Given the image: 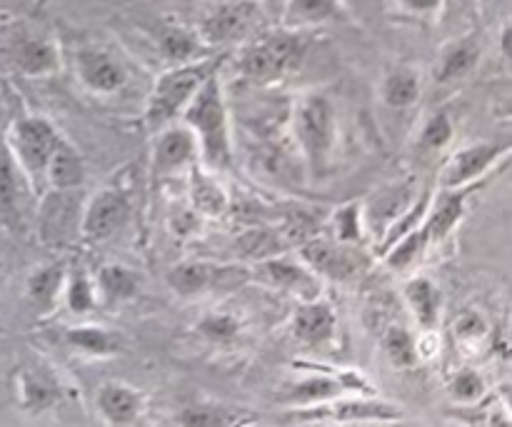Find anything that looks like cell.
<instances>
[{
  "mask_svg": "<svg viewBox=\"0 0 512 427\" xmlns=\"http://www.w3.org/2000/svg\"><path fill=\"white\" fill-rule=\"evenodd\" d=\"M0 218L8 223V228H18L20 220H23V215H20V183L10 150L0 153Z\"/></svg>",
  "mask_w": 512,
  "mask_h": 427,
  "instance_id": "24",
  "label": "cell"
},
{
  "mask_svg": "<svg viewBox=\"0 0 512 427\" xmlns=\"http://www.w3.org/2000/svg\"><path fill=\"white\" fill-rule=\"evenodd\" d=\"M425 235H423V228H413L408 230L405 235H400L398 240H395V248H388L385 250V255H388V265L393 270H405L410 263H413L415 258L420 255V250L425 248Z\"/></svg>",
  "mask_w": 512,
  "mask_h": 427,
  "instance_id": "34",
  "label": "cell"
},
{
  "mask_svg": "<svg viewBox=\"0 0 512 427\" xmlns=\"http://www.w3.org/2000/svg\"><path fill=\"white\" fill-rule=\"evenodd\" d=\"M320 410L338 423H398L405 418L398 405L380 400H335L333 405Z\"/></svg>",
  "mask_w": 512,
  "mask_h": 427,
  "instance_id": "16",
  "label": "cell"
},
{
  "mask_svg": "<svg viewBox=\"0 0 512 427\" xmlns=\"http://www.w3.org/2000/svg\"><path fill=\"white\" fill-rule=\"evenodd\" d=\"M420 98V75L413 68H395L383 80V100L388 108H410Z\"/></svg>",
  "mask_w": 512,
  "mask_h": 427,
  "instance_id": "27",
  "label": "cell"
},
{
  "mask_svg": "<svg viewBox=\"0 0 512 427\" xmlns=\"http://www.w3.org/2000/svg\"><path fill=\"white\" fill-rule=\"evenodd\" d=\"M220 278V268L203 260H185L170 268L168 285L180 295V298H195L213 288L215 280Z\"/></svg>",
  "mask_w": 512,
  "mask_h": 427,
  "instance_id": "22",
  "label": "cell"
},
{
  "mask_svg": "<svg viewBox=\"0 0 512 427\" xmlns=\"http://www.w3.org/2000/svg\"><path fill=\"white\" fill-rule=\"evenodd\" d=\"M190 195H193L195 208L203 210L208 215H220L225 210V193L218 188V183H213L210 178H205L200 170L193 173V183H190Z\"/></svg>",
  "mask_w": 512,
  "mask_h": 427,
  "instance_id": "33",
  "label": "cell"
},
{
  "mask_svg": "<svg viewBox=\"0 0 512 427\" xmlns=\"http://www.w3.org/2000/svg\"><path fill=\"white\" fill-rule=\"evenodd\" d=\"M195 150H198V140L190 133L185 125H165L160 130V138L155 143L153 153V173L155 175H173L180 168L193 160Z\"/></svg>",
  "mask_w": 512,
  "mask_h": 427,
  "instance_id": "12",
  "label": "cell"
},
{
  "mask_svg": "<svg viewBox=\"0 0 512 427\" xmlns=\"http://www.w3.org/2000/svg\"><path fill=\"white\" fill-rule=\"evenodd\" d=\"M240 250L250 258H273V255L280 253V245L275 240V235L270 233H248L240 238Z\"/></svg>",
  "mask_w": 512,
  "mask_h": 427,
  "instance_id": "40",
  "label": "cell"
},
{
  "mask_svg": "<svg viewBox=\"0 0 512 427\" xmlns=\"http://www.w3.org/2000/svg\"><path fill=\"white\" fill-rule=\"evenodd\" d=\"M18 393H20V403H23L25 410L30 413H40V410L50 408L55 403V390L53 383L43 378L40 373L35 370H28V373L20 375V383H18Z\"/></svg>",
  "mask_w": 512,
  "mask_h": 427,
  "instance_id": "28",
  "label": "cell"
},
{
  "mask_svg": "<svg viewBox=\"0 0 512 427\" xmlns=\"http://www.w3.org/2000/svg\"><path fill=\"white\" fill-rule=\"evenodd\" d=\"M263 23V3L260 0H228L203 15L195 33L205 45H228L253 38Z\"/></svg>",
  "mask_w": 512,
  "mask_h": 427,
  "instance_id": "5",
  "label": "cell"
},
{
  "mask_svg": "<svg viewBox=\"0 0 512 427\" xmlns=\"http://www.w3.org/2000/svg\"><path fill=\"white\" fill-rule=\"evenodd\" d=\"M295 135L313 173H325L335 145V108L323 95H308L295 108Z\"/></svg>",
  "mask_w": 512,
  "mask_h": 427,
  "instance_id": "4",
  "label": "cell"
},
{
  "mask_svg": "<svg viewBox=\"0 0 512 427\" xmlns=\"http://www.w3.org/2000/svg\"><path fill=\"white\" fill-rule=\"evenodd\" d=\"M130 205L120 190H100L80 218V233L88 240H108L128 220Z\"/></svg>",
  "mask_w": 512,
  "mask_h": 427,
  "instance_id": "10",
  "label": "cell"
},
{
  "mask_svg": "<svg viewBox=\"0 0 512 427\" xmlns=\"http://www.w3.org/2000/svg\"><path fill=\"white\" fill-rule=\"evenodd\" d=\"M80 218H83V208L75 190H50L38 213L40 240L50 248L70 243L75 238V230H80Z\"/></svg>",
  "mask_w": 512,
  "mask_h": 427,
  "instance_id": "7",
  "label": "cell"
},
{
  "mask_svg": "<svg viewBox=\"0 0 512 427\" xmlns=\"http://www.w3.org/2000/svg\"><path fill=\"white\" fill-rule=\"evenodd\" d=\"M300 258L313 273L338 280V283L353 280L365 268L363 253H358L350 243H340V240H335V243H330V240H310L300 248Z\"/></svg>",
  "mask_w": 512,
  "mask_h": 427,
  "instance_id": "8",
  "label": "cell"
},
{
  "mask_svg": "<svg viewBox=\"0 0 512 427\" xmlns=\"http://www.w3.org/2000/svg\"><path fill=\"white\" fill-rule=\"evenodd\" d=\"M343 15V0H283V28L303 30Z\"/></svg>",
  "mask_w": 512,
  "mask_h": 427,
  "instance_id": "20",
  "label": "cell"
},
{
  "mask_svg": "<svg viewBox=\"0 0 512 427\" xmlns=\"http://www.w3.org/2000/svg\"><path fill=\"white\" fill-rule=\"evenodd\" d=\"M383 350L395 368H413L418 363V348H415L413 335L405 328H400V325L385 330Z\"/></svg>",
  "mask_w": 512,
  "mask_h": 427,
  "instance_id": "31",
  "label": "cell"
},
{
  "mask_svg": "<svg viewBox=\"0 0 512 427\" xmlns=\"http://www.w3.org/2000/svg\"><path fill=\"white\" fill-rule=\"evenodd\" d=\"M63 265L50 263L43 265V268L35 270L28 278V285H25V293H28V300L38 310H50L58 300L60 288H63Z\"/></svg>",
  "mask_w": 512,
  "mask_h": 427,
  "instance_id": "25",
  "label": "cell"
},
{
  "mask_svg": "<svg viewBox=\"0 0 512 427\" xmlns=\"http://www.w3.org/2000/svg\"><path fill=\"white\" fill-rule=\"evenodd\" d=\"M480 63V43L475 38H460L455 43L445 45L435 65V78L438 83H453L473 73Z\"/></svg>",
  "mask_w": 512,
  "mask_h": 427,
  "instance_id": "19",
  "label": "cell"
},
{
  "mask_svg": "<svg viewBox=\"0 0 512 427\" xmlns=\"http://www.w3.org/2000/svg\"><path fill=\"white\" fill-rule=\"evenodd\" d=\"M75 68H78V75L85 88L95 90V93H118L125 85V80H128V73L118 63V58L98 48L78 50Z\"/></svg>",
  "mask_w": 512,
  "mask_h": 427,
  "instance_id": "11",
  "label": "cell"
},
{
  "mask_svg": "<svg viewBox=\"0 0 512 427\" xmlns=\"http://www.w3.org/2000/svg\"><path fill=\"white\" fill-rule=\"evenodd\" d=\"M303 53L305 43L300 38V30L280 28L270 33H255L240 55V73L250 83H275L300 63Z\"/></svg>",
  "mask_w": 512,
  "mask_h": 427,
  "instance_id": "3",
  "label": "cell"
},
{
  "mask_svg": "<svg viewBox=\"0 0 512 427\" xmlns=\"http://www.w3.org/2000/svg\"><path fill=\"white\" fill-rule=\"evenodd\" d=\"M65 340H68L75 350L95 355V358L115 355L120 350V335L113 333V330L95 328V325H83V328L68 330V333H65Z\"/></svg>",
  "mask_w": 512,
  "mask_h": 427,
  "instance_id": "26",
  "label": "cell"
},
{
  "mask_svg": "<svg viewBox=\"0 0 512 427\" xmlns=\"http://www.w3.org/2000/svg\"><path fill=\"white\" fill-rule=\"evenodd\" d=\"M95 403H98V413L110 425H133L143 413V395L123 383L100 385Z\"/></svg>",
  "mask_w": 512,
  "mask_h": 427,
  "instance_id": "14",
  "label": "cell"
},
{
  "mask_svg": "<svg viewBox=\"0 0 512 427\" xmlns=\"http://www.w3.org/2000/svg\"><path fill=\"white\" fill-rule=\"evenodd\" d=\"M340 393V385L330 378H310L303 380V383L295 385L293 390L288 393L290 403L298 405H323L328 400H333L335 395Z\"/></svg>",
  "mask_w": 512,
  "mask_h": 427,
  "instance_id": "32",
  "label": "cell"
},
{
  "mask_svg": "<svg viewBox=\"0 0 512 427\" xmlns=\"http://www.w3.org/2000/svg\"><path fill=\"white\" fill-rule=\"evenodd\" d=\"M400 3H403V8L410 10V13H435L443 0H400Z\"/></svg>",
  "mask_w": 512,
  "mask_h": 427,
  "instance_id": "42",
  "label": "cell"
},
{
  "mask_svg": "<svg viewBox=\"0 0 512 427\" xmlns=\"http://www.w3.org/2000/svg\"><path fill=\"white\" fill-rule=\"evenodd\" d=\"M260 270H263L270 283L285 288L288 293L303 295L308 300H313L315 293H318V280H315L313 270L303 268V265L293 263V260H283L273 255V258H268L260 265Z\"/></svg>",
  "mask_w": 512,
  "mask_h": 427,
  "instance_id": "21",
  "label": "cell"
},
{
  "mask_svg": "<svg viewBox=\"0 0 512 427\" xmlns=\"http://www.w3.org/2000/svg\"><path fill=\"white\" fill-rule=\"evenodd\" d=\"M185 128L195 135L200 145L203 160L215 170L228 168L233 160V145H230L228 108H225L223 83L220 70H215L208 80L198 88L183 110Z\"/></svg>",
  "mask_w": 512,
  "mask_h": 427,
  "instance_id": "1",
  "label": "cell"
},
{
  "mask_svg": "<svg viewBox=\"0 0 512 427\" xmlns=\"http://www.w3.org/2000/svg\"><path fill=\"white\" fill-rule=\"evenodd\" d=\"M448 390L458 403H478V400L485 395V380L480 378L475 370L465 368L453 375Z\"/></svg>",
  "mask_w": 512,
  "mask_h": 427,
  "instance_id": "35",
  "label": "cell"
},
{
  "mask_svg": "<svg viewBox=\"0 0 512 427\" xmlns=\"http://www.w3.org/2000/svg\"><path fill=\"white\" fill-rule=\"evenodd\" d=\"M43 175L48 180L50 190H78L85 180V163L78 150L68 140L60 138Z\"/></svg>",
  "mask_w": 512,
  "mask_h": 427,
  "instance_id": "18",
  "label": "cell"
},
{
  "mask_svg": "<svg viewBox=\"0 0 512 427\" xmlns=\"http://www.w3.org/2000/svg\"><path fill=\"white\" fill-rule=\"evenodd\" d=\"M200 43L203 40L198 38L195 30L180 28V25H173V28L163 30V35H160V48H163L165 58L173 60V63H188L193 53H198Z\"/></svg>",
  "mask_w": 512,
  "mask_h": 427,
  "instance_id": "30",
  "label": "cell"
},
{
  "mask_svg": "<svg viewBox=\"0 0 512 427\" xmlns=\"http://www.w3.org/2000/svg\"><path fill=\"white\" fill-rule=\"evenodd\" d=\"M465 200H468V193H463V188L443 190L438 195L433 208L425 210L423 220H420L425 243H440V240H445L453 233V228L465 215Z\"/></svg>",
  "mask_w": 512,
  "mask_h": 427,
  "instance_id": "13",
  "label": "cell"
},
{
  "mask_svg": "<svg viewBox=\"0 0 512 427\" xmlns=\"http://www.w3.org/2000/svg\"><path fill=\"white\" fill-rule=\"evenodd\" d=\"M178 425H193V427H220V425H235V418L220 408H210V405H200V408L183 410L175 418Z\"/></svg>",
  "mask_w": 512,
  "mask_h": 427,
  "instance_id": "37",
  "label": "cell"
},
{
  "mask_svg": "<svg viewBox=\"0 0 512 427\" xmlns=\"http://www.w3.org/2000/svg\"><path fill=\"white\" fill-rule=\"evenodd\" d=\"M68 305L70 310H75V313H85V310H90L95 305L93 285H90V280L85 278L83 273H78L73 280H70Z\"/></svg>",
  "mask_w": 512,
  "mask_h": 427,
  "instance_id": "41",
  "label": "cell"
},
{
  "mask_svg": "<svg viewBox=\"0 0 512 427\" xmlns=\"http://www.w3.org/2000/svg\"><path fill=\"white\" fill-rule=\"evenodd\" d=\"M198 333L208 340H215V343H225V340H233L238 335V323L230 315H208L198 323Z\"/></svg>",
  "mask_w": 512,
  "mask_h": 427,
  "instance_id": "39",
  "label": "cell"
},
{
  "mask_svg": "<svg viewBox=\"0 0 512 427\" xmlns=\"http://www.w3.org/2000/svg\"><path fill=\"white\" fill-rule=\"evenodd\" d=\"M223 55L218 58H205V60H188V63H175L173 68L165 70L150 93L148 108H145V125L148 130H163L165 125L173 123L175 115L185 110V105L193 100L198 93L200 85L220 70L223 65Z\"/></svg>",
  "mask_w": 512,
  "mask_h": 427,
  "instance_id": "2",
  "label": "cell"
},
{
  "mask_svg": "<svg viewBox=\"0 0 512 427\" xmlns=\"http://www.w3.org/2000/svg\"><path fill=\"white\" fill-rule=\"evenodd\" d=\"M405 300L420 328H435L440 318V293L433 280L413 278L405 285Z\"/></svg>",
  "mask_w": 512,
  "mask_h": 427,
  "instance_id": "23",
  "label": "cell"
},
{
  "mask_svg": "<svg viewBox=\"0 0 512 427\" xmlns=\"http://www.w3.org/2000/svg\"><path fill=\"white\" fill-rule=\"evenodd\" d=\"M335 235H338L340 243H360V238H363V225H360L358 205L348 203L335 213Z\"/></svg>",
  "mask_w": 512,
  "mask_h": 427,
  "instance_id": "38",
  "label": "cell"
},
{
  "mask_svg": "<svg viewBox=\"0 0 512 427\" xmlns=\"http://www.w3.org/2000/svg\"><path fill=\"white\" fill-rule=\"evenodd\" d=\"M335 308L320 300H308L298 308L293 318V335L305 345H323L335 335Z\"/></svg>",
  "mask_w": 512,
  "mask_h": 427,
  "instance_id": "15",
  "label": "cell"
},
{
  "mask_svg": "<svg viewBox=\"0 0 512 427\" xmlns=\"http://www.w3.org/2000/svg\"><path fill=\"white\" fill-rule=\"evenodd\" d=\"M508 150L510 145L500 143H478L458 150V153L445 163V168L440 170V185H443V190L465 188V185L478 180L483 173H488Z\"/></svg>",
  "mask_w": 512,
  "mask_h": 427,
  "instance_id": "9",
  "label": "cell"
},
{
  "mask_svg": "<svg viewBox=\"0 0 512 427\" xmlns=\"http://www.w3.org/2000/svg\"><path fill=\"white\" fill-rule=\"evenodd\" d=\"M13 60L15 68H18L20 73L33 75V78H43V75H50L53 70H58L60 55L58 48H55L50 40L28 35V38H20L18 43L13 45Z\"/></svg>",
  "mask_w": 512,
  "mask_h": 427,
  "instance_id": "17",
  "label": "cell"
},
{
  "mask_svg": "<svg viewBox=\"0 0 512 427\" xmlns=\"http://www.w3.org/2000/svg\"><path fill=\"white\" fill-rule=\"evenodd\" d=\"M453 133V120H450V115L445 113V110H440V113H435L433 118L428 120V125H425L423 133H420V145H423L425 150H440L453 140Z\"/></svg>",
  "mask_w": 512,
  "mask_h": 427,
  "instance_id": "36",
  "label": "cell"
},
{
  "mask_svg": "<svg viewBox=\"0 0 512 427\" xmlns=\"http://www.w3.org/2000/svg\"><path fill=\"white\" fill-rule=\"evenodd\" d=\"M60 133L53 123L38 115L18 118L8 133V150L18 168L30 178H43L50 155L58 148Z\"/></svg>",
  "mask_w": 512,
  "mask_h": 427,
  "instance_id": "6",
  "label": "cell"
},
{
  "mask_svg": "<svg viewBox=\"0 0 512 427\" xmlns=\"http://www.w3.org/2000/svg\"><path fill=\"white\" fill-rule=\"evenodd\" d=\"M98 288L108 303H120V300L133 298L138 290V278L120 265H105L98 270Z\"/></svg>",
  "mask_w": 512,
  "mask_h": 427,
  "instance_id": "29",
  "label": "cell"
},
{
  "mask_svg": "<svg viewBox=\"0 0 512 427\" xmlns=\"http://www.w3.org/2000/svg\"><path fill=\"white\" fill-rule=\"evenodd\" d=\"M260 3H283V0H260Z\"/></svg>",
  "mask_w": 512,
  "mask_h": 427,
  "instance_id": "43",
  "label": "cell"
}]
</instances>
